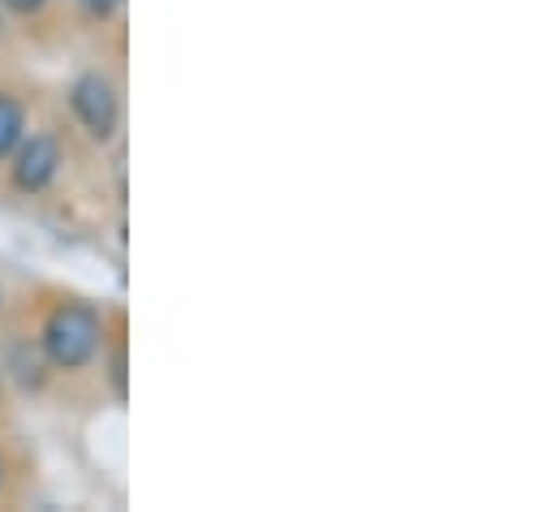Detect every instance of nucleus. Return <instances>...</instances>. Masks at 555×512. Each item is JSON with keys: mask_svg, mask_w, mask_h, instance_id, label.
<instances>
[{"mask_svg": "<svg viewBox=\"0 0 555 512\" xmlns=\"http://www.w3.org/2000/svg\"><path fill=\"white\" fill-rule=\"evenodd\" d=\"M48 4H52V0H0V9L13 13V17H39Z\"/></svg>", "mask_w": 555, "mask_h": 512, "instance_id": "obj_5", "label": "nucleus"}, {"mask_svg": "<svg viewBox=\"0 0 555 512\" xmlns=\"http://www.w3.org/2000/svg\"><path fill=\"white\" fill-rule=\"evenodd\" d=\"M104 341H108L104 310L74 293H61L56 302H48L35 336L48 371L56 375H82L87 367H95L104 354Z\"/></svg>", "mask_w": 555, "mask_h": 512, "instance_id": "obj_1", "label": "nucleus"}, {"mask_svg": "<svg viewBox=\"0 0 555 512\" xmlns=\"http://www.w3.org/2000/svg\"><path fill=\"white\" fill-rule=\"evenodd\" d=\"M26 133V104L9 91H0V164L9 159V151L22 142Z\"/></svg>", "mask_w": 555, "mask_h": 512, "instance_id": "obj_4", "label": "nucleus"}, {"mask_svg": "<svg viewBox=\"0 0 555 512\" xmlns=\"http://www.w3.org/2000/svg\"><path fill=\"white\" fill-rule=\"evenodd\" d=\"M4 164H9V181L17 194H43L65 164V146L52 129H35V133H22V142L9 151Z\"/></svg>", "mask_w": 555, "mask_h": 512, "instance_id": "obj_3", "label": "nucleus"}, {"mask_svg": "<svg viewBox=\"0 0 555 512\" xmlns=\"http://www.w3.org/2000/svg\"><path fill=\"white\" fill-rule=\"evenodd\" d=\"M0 405H4V367H0Z\"/></svg>", "mask_w": 555, "mask_h": 512, "instance_id": "obj_6", "label": "nucleus"}, {"mask_svg": "<svg viewBox=\"0 0 555 512\" xmlns=\"http://www.w3.org/2000/svg\"><path fill=\"white\" fill-rule=\"evenodd\" d=\"M69 113L95 146H108L121 133V87L104 69H87L69 82Z\"/></svg>", "mask_w": 555, "mask_h": 512, "instance_id": "obj_2", "label": "nucleus"}, {"mask_svg": "<svg viewBox=\"0 0 555 512\" xmlns=\"http://www.w3.org/2000/svg\"><path fill=\"white\" fill-rule=\"evenodd\" d=\"M0 310H4V289H0Z\"/></svg>", "mask_w": 555, "mask_h": 512, "instance_id": "obj_7", "label": "nucleus"}, {"mask_svg": "<svg viewBox=\"0 0 555 512\" xmlns=\"http://www.w3.org/2000/svg\"><path fill=\"white\" fill-rule=\"evenodd\" d=\"M0 483H4V461H0Z\"/></svg>", "mask_w": 555, "mask_h": 512, "instance_id": "obj_8", "label": "nucleus"}]
</instances>
